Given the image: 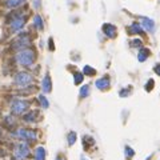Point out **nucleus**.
<instances>
[{"label": "nucleus", "mask_w": 160, "mask_h": 160, "mask_svg": "<svg viewBox=\"0 0 160 160\" xmlns=\"http://www.w3.org/2000/svg\"><path fill=\"white\" fill-rule=\"evenodd\" d=\"M35 58H36V55H35V52H33V49L27 48V49H23V51L16 52V55H15V62L21 67H31L32 64L35 63Z\"/></svg>", "instance_id": "f257e3e1"}, {"label": "nucleus", "mask_w": 160, "mask_h": 160, "mask_svg": "<svg viewBox=\"0 0 160 160\" xmlns=\"http://www.w3.org/2000/svg\"><path fill=\"white\" fill-rule=\"evenodd\" d=\"M33 82H35V78L31 74H28V72L21 71L15 75V84L20 87V88H25V87L32 86Z\"/></svg>", "instance_id": "f03ea898"}, {"label": "nucleus", "mask_w": 160, "mask_h": 160, "mask_svg": "<svg viewBox=\"0 0 160 160\" xmlns=\"http://www.w3.org/2000/svg\"><path fill=\"white\" fill-rule=\"evenodd\" d=\"M27 21V16L23 15L21 11H17V12L12 13V21H11V31L12 32H19L23 29Z\"/></svg>", "instance_id": "7ed1b4c3"}, {"label": "nucleus", "mask_w": 160, "mask_h": 160, "mask_svg": "<svg viewBox=\"0 0 160 160\" xmlns=\"http://www.w3.org/2000/svg\"><path fill=\"white\" fill-rule=\"evenodd\" d=\"M12 136L23 140V142H33V140H36V132L33 129L28 128H19L16 132L12 133Z\"/></svg>", "instance_id": "20e7f679"}, {"label": "nucleus", "mask_w": 160, "mask_h": 160, "mask_svg": "<svg viewBox=\"0 0 160 160\" xmlns=\"http://www.w3.org/2000/svg\"><path fill=\"white\" fill-rule=\"evenodd\" d=\"M29 105H31L29 101L23 100V99H17V100H13L11 103V111L15 115H21V113H24L29 108Z\"/></svg>", "instance_id": "39448f33"}, {"label": "nucleus", "mask_w": 160, "mask_h": 160, "mask_svg": "<svg viewBox=\"0 0 160 160\" xmlns=\"http://www.w3.org/2000/svg\"><path fill=\"white\" fill-rule=\"evenodd\" d=\"M13 156L16 160H24L29 156V147L27 143H19L13 150Z\"/></svg>", "instance_id": "423d86ee"}, {"label": "nucleus", "mask_w": 160, "mask_h": 160, "mask_svg": "<svg viewBox=\"0 0 160 160\" xmlns=\"http://www.w3.org/2000/svg\"><path fill=\"white\" fill-rule=\"evenodd\" d=\"M29 45H31V40H29L28 35H21L19 39L15 40V43L12 44V49L19 52V51H23V49H27Z\"/></svg>", "instance_id": "0eeeda50"}, {"label": "nucleus", "mask_w": 160, "mask_h": 160, "mask_svg": "<svg viewBox=\"0 0 160 160\" xmlns=\"http://www.w3.org/2000/svg\"><path fill=\"white\" fill-rule=\"evenodd\" d=\"M103 32H104V35L107 37H109V39H113V37H116V27L113 24H109V23H105V24H103L101 27Z\"/></svg>", "instance_id": "6e6552de"}, {"label": "nucleus", "mask_w": 160, "mask_h": 160, "mask_svg": "<svg viewBox=\"0 0 160 160\" xmlns=\"http://www.w3.org/2000/svg\"><path fill=\"white\" fill-rule=\"evenodd\" d=\"M41 90H43L44 93H49L52 91V80L49 74H47L41 80Z\"/></svg>", "instance_id": "1a4fd4ad"}, {"label": "nucleus", "mask_w": 160, "mask_h": 160, "mask_svg": "<svg viewBox=\"0 0 160 160\" xmlns=\"http://www.w3.org/2000/svg\"><path fill=\"white\" fill-rule=\"evenodd\" d=\"M95 86H96V88H99L100 91L108 90V88H109V79L107 78V76H103V78H100V79L96 80Z\"/></svg>", "instance_id": "9d476101"}, {"label": "nucleus", "mask_w": 160, "mask_h": 160, "mask_svg": "<svg viewBox=\"0 0 160 160\" xmlns=\"http://www.w3.org/2000/svg\"><path fill=\"white\" fill-rule=\"evenodd\" d=\"M142 27L147 29L148 32H155V21L150 17H143L142 19Z\"/></svg>", "instance_id": "9b49d317"}, {"label": "nucleus", "mask_w": 160, "mask_h": 160, "mask_svg": "<svg viewBox=\"0 0 160 160\" xmlns=\"http://www.w3.org/2000/svg\"><path fill=\"white\" fill-rule=\"evenodd\" d=\"M24 2H25V0H7L6 7L8 10H15V8H17V7H20Z\"/></svg>", "instance_id": "f8f14e48"}, {"label": "nucleus", "mask_w": 160, "mask_h": 160, "mask_svg": "<svg viewBox=\"0 0 160 160\" xmlns=\"http://www.w3.org/2000/svg\"><path fill=\"white\" fill-rule=\"evenodd\" d=\"M35 160H45V150L44 147H36L35 150Z\"/></svg>", "instance_id": "ddd939ff"}, {"label": "nucleus", "mask_w": 160, "mask_h": 160, "mask_svg": "<svg viewBox=\"0 0 160 160\" xmlns=\"http://www.w3.org/2000/svg\"><path fill=\"white\" fill-rule=\"evenodd\" d=\"M33 25H35L39 31L44 29V21H43L40 15H35V16H33Z\"/></svg>", "instance_id": "4468645a"}, {"label": "nucleus", "mask_w": 160, "mask_h": 160, "mask_svg": "<svg viewBox=\"0 0 160 160\" xmlns=\"http://www.w3.org/2000/svg\"><path fill=\"white\" fill-rule=\"evenodd\" d=\"M150 56V49H147V48H142L139 51V53H138V60L139 62H146L147 60V58Z\"/></svg>", "instance_id": "2eb2a0df"}, {"label": "nucleus", "mask_w": 160, "mask_h": 160, "mask_svg": "<svg viewBox=\"0 0 160 160\" xmlns=\"http://www.w3.org/2000/svg\"><path fill=\"white\" fill-rule=\"evenodd\" d=\"M36 115H37V111H31V112L27 113V115L23 116V119H24V121H27V123H33V121H36Z\"/></svg>", "instance_id": "dca6fc26"}, {"label": "nucleus", "mask_w": 160, "mask_h": 160, "mask_svg": "<svg viewBox=\"0 0 160 160\" xmlns=\"http://www.w3.org/2000/svg\"><path fill=\"white\" fill-rule=\"evenodd\" d=\"M129 32L131 33H139V35H142L143 33V27L138 24V23H132L131 27H129Z\"/></svg>", "instance_id": "f3484780"}, {"label": "nucleus", "mask_w": 160, "mask_h": 160, "mask_svg": "<svg viewBox=\"0 0 160 160\" xmlns=\"http://www.w3.org/2000/svg\"><path fill=\"white\" fill-rule=\"evenodd\" d=\"M37 99H39V103H40V105L43 107L44 109H47L48 107H49V101H48V99L45 97L44 95H39V97H37Z\"/></svg>", "instance_id": "a211bd4d"}, {"label": "nucleus", "mask_w": 160, "mask_h": 160, "mask_svg": "<svg viewBox=\"0 0 160 160\" xmlns=\"http://www.w3.org/2000/svg\"><path fill=\"white\" fill-rule=\"evenodd\" d=\"M83 79H84V74H82V72H75V74H74V82H75V84H82Z\"/></svg>", "instance_id": "6ab92c4d"}, {"label": "nucleus", "mask_w": 160, "mask_h": 160, "mask_svg": "<svg viewBox=\"0 0 160 160\" xmlns=\"http://www.w3.org/2000/svg\"><path fill=\"white\" fill-rule=\"evenodd\" d=\"M76 132L74 131H71L70 133H68V136H67V139H68V146H74V144L76 143Z\"/></svg>", "instance_id": "aec40b11"}, {"label": "nucleus", "mask_w": 160, "mask_h": 160, "mask_svg": "<svg viewBox=\"0 0 160 160\" xmlns=\"http://www.w3.org/2000/svg\"><path fill=\"white\" fill-rule=\"evenodd\" d=\"M83 74H84V75H88V76H92V75L96 74V70H95V68H92V67H90V66H86L84 68H83Z\"/></svg>", "instance_id": "412c9836"}, {"label": "nucleus", "mask_w": 160, "mask_h": 160, "mask_svg": "<svg viewBox=\"0 0 160 160\" xmlns=\"http://www.w3.org/2000/svg\"><path fill=\"white\" fill-rule=\"evenodd\" d=\"M90 95V86H83L80 90V97H87Z\"/></svg>", "instance_id": "4be33fe9"}, {"label": "nucleus", "mask_w": 160, "mask_h": 160, "mask_svg": "<svg viewBox=\"0 0 160 160\" xmlns=\"http://www.w3.org/2000/svg\"><path fill=\"white\" fill-rule=\"evenodd\" d=\"M124 152H125V156H127L128 159H131L132 156L135 155V151H133L131 147H128V146H125V148H124Z\"/></svg>", "instance_id": "5701e85b"}, {"label": "nucleus", "mask_w": 160, "mask_h": 160, "mask_svg": "<svg viewBox=\"0 0 160 160\" xmlns=\"http://www.w3.org/2000/svg\"><path fill=\"white\" fill-rule=\"evenodd\" d=\"M6 124L7 125H8V127H11V125H12V127H13V125H15V119H13V117H12V115H8V116H6Z\"/></svg>", "instance_id": "b1692460"}, {"label": "nucleus", "mask_w": 160, "mask_h": 160, "mask_svg": "<svg viewBox=\"0 0 160 160\" xmlns=\"http://www.w3.org/2000/svg\"><path fill=\"white\" fill-rule=\"evenodd\" d=\"M154 86H155L154 80L150 79V80H148V83L146 84V91H148V92H150V91H152V88H154Z\"/></svg>", "instance_id": "393cba45"}, {"label": "nucleus", "mask_w": 160, "mask_h": 160, "mask_svg": "<svg viewBox=\"0 0 160 160\" xmlns=\"http://www.w3.org/2000/svg\"><path fill=\"white\" fill-rule=\"evenodd\" d=\"M40 3H41V0H33V3H32L33 8H35V10H39V8H40Z\"/></svg>", "instance_id": "a878e982"}, {"label": "nucleus", "mask_w": 160, "mask_h": 160, "mask_svg": "<svg viewBox=\"0 0 160 160\" xmlns=\"http://www.w3.org/2000/svg\"><path fill=\"white\" fill-rule=\"evenodd\" d=\"M131 45H132V47H140V45H142V41H140L139 39H135L131 43Z\"/></svg>", "instance_id": "bb28decb"}, {"label": "nucleus", "mask_w": 160, "mask_h": 160, "mask_svg": "<svg viewBox=\"0 0 160 160\" xmlns=\"http://www.w3.org/2000/svg\"><path fill=\"white\" fill-rule=\"evenodd\" d=\"M128 92H129V88H127V90H121V91H120V96H121V97L128 96Z\"/></svg>", "instance_id": "cd10ccee"}, {"label": "nucleus", "mask_w": 160, "mask_h": 160, "mask_svg": "<svg viewBox=\"0 0 160 160\" xmlns=\"http://www.w3.org/2000/svg\"><path fill=\"white\" fill-rule=\"evenodd\" d=\"M155 72L160 76V64H156V66H155Z\"/></svg>", "instance_id": "c85d7f7f"}, {"label": "nucleus", "mask_w": 160, "mask_h": 160, "mask_svg": "<svg viewBox=\"0 0 160 160\" xmlns=\"http://www.w3.org/2000/svg\"><path fill=\"white\" fill-rule=\"evenodd\" d=\"M49 49L53 51V40L52 39H49Z\"/></svg>", "instance_id": "c756f323"}, {"label": "nucleus", "mask_w": 160, "mask_h": 160, "mask_svg": "<svg viewBox=\"0 0 160 160\" xmlns=\"http://www.w3.org/2000/svg\"><path fill=\"white\" fill-rule=\"evenodd\" d=\"M56 160H64L63 158H60V156H58V158H56Z\"/></svg>", "instance_id": "7c9ffc66"}]
</instances>
